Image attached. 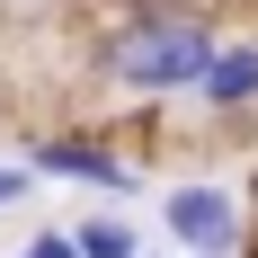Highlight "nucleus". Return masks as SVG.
<instances>
[{
	"mask_svg": "<svg viewBox=\"0 0 258 258\" xmlns=\"http://www.w3.org/2000/svg\"><path fill=\"white\" fill-rule=\"evenodd\" d=\"M152 214L178 258H249V240H258V214L232 178H178V187H160Z\"/></svg>",
	"mask_w": 258,
	"mask_h": 258,
	"instance_id": "2",
	"label": "nucleus"
},
{
	"mask_svg": "<svg viewBox=\"0 0 258 258\" xmlns=\"http://www.w3.org/2000/svg\"><path fill=\"white\" fill-rule=\"evenodd\" d=\"M223 53V18L205 0H125L98 36V80L116 98H143V107H169V98H196Z\"/></svg>",
	"mask_w": 258,
	"mask_h": 258,
	"instance_id": "1",
	"label": "nucleus"
},
{
	"mask_svg": "<svg viewBox=\"0 0 258 258\" xmlns=\"http://www.w3.org/2000/svg\"><path fill=\"white\" fill-rule=\"evenodd\" d=\"M196 107H205L214 125H249V116H258V36H223V53H214Z\"/></svg>",
	"mask_w": 258,
	"mask_h": 258,
	"instance_id": "4",
	"label": "nucleus"
},
{
	"mask_svg": "<svg viewBox=\"0 0 258 258\" xmlns=\"http://www.w3.org/2000/svg\"><path fill=\"white\" fill-rule=\"evenodd\" d=\"M205 9H214V0H205Z\"/></svg>",
	"mask_w": 258,
	"mask_h": 258,
	"instance_id": "10",
	"label": "nucleus"
},
{
	"mask_svg": "<svg viewBox=\"0 0 258 258\" xmlns=\"http://www.w3.org/2000/svg\"><path fill=\"white\" fill-rule=\"evenodd\" d=\"M143 258H178V249H169V240H160V249H143Z\"/></svg>",
	"mask_w": 258,
	"mask_h": 258,
	"instance_id": "9",
	"label": "nucleus"
},
{
	"mask_svg": "<svg viewBox=\"0 0 258 258\" xmlns=\"http://www.w3.org/2000/svg\"><path fill=\"white\" fill-rule=\"evenodd\" d=\"M72 240H80V258H143L134 214H116V205H89V214L72 223Z\"/></svg>",
	"mask_w": 258,
	"mask_h": 258,
	"instance_id": "5",
	"label": "nucleus"
},
{
	"mask_svg": "<svg viewBox=\"0 0 258 258\" xmlns=\"http://www.w3.org/2000/svg\"><path fill=\"white\" fill-rule=\"evenodd\" d=\"M27 169H36V178H62V187H98V196H134V187H143V160H125L98 125L27 134Z\"/></svg>",
	"mask_w": 258,
	"mask_h": 258,
	"instance_id": "3",
	"label": "nucleus"
},
{
	"mask_svg": "<svg viewBox=\"0 0 258 258\" xmlns=\"http://www.w3.org/2000/svg\"><path fill=\"white\" fill-rule=\"evenodd\" d=\"M240 196H249V214H258V169H249V187H240Z\"/></svg>",
	"mask_w": 258,
	"mask_h": 258,
	"instance_id": "8",
	"label": "nucleus"
},
{
	"mask_svg": "<svg viewBox=\"0 0 258 258\" xmlns=\"http://www.w3.org/2000/svg\"><path fill=\"white\" fill-rule=\"evenodd\" d=\"M45 9H62V0H0V18H45Z\"/></svg>",
	"mask_w": 258,
	"mask_h": 258,
	"instance_id": "7",
	"label": "nucleus"
},
{
	"mask_svg": "<svg viewBox=\"0 0 258 258\" xmlns=\"http://www.w3.org/2000/svg\"><path fill=\"white\" fill-rule=\"evenodd\" d=\"M18 258H80V240H72V223H45V232H27Z\"/></svg>",
	"mask_w": 258,
	"mask_h": 258,
	"instance_id": "6",
	"label": "nucleus"
}]
</instances>
